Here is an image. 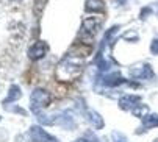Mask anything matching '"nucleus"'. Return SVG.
<instances>
[{"instance_id":"1","label":"nucleus","mask_w":158,"mask_h":142,"mask_svg":"<svg viewBox=\"0 0 158 142\" xmlns=\"http://www.w3.org/2000/svg\"><path fill=\"white\" fill-rule=\"evenodd\" d=\"M83 64L78 58L69 55L66 56L56 67V78L60 81H74L81 74Z\"/></svg>"},{"instance_id":"2","label":"nucleus","mask_w":158,"mask_h":142,"mask_svg":"<svg viewBox=\"0 0 158 142\" xmlns=\"http://www.w3.org/2000/svg\"><path fill=\"white\" fill-rule=\"evenodd\" d=\"M52 102V94L47 89L36 87L30 95V109L33 112H41V109L47 108Z\"/></svg>"},{"instance_id":"3","label":"nucleus","mask_w":158,"mask_h":142,"mask_svg":"<svg viewBox=\"0 0 158 142\" xmlns=\"http://www.w3.org/2000/svg\"><path fill=\"white\" fill-rule=\"evenodd\" d=\"M28 136L31 139V142H60L55 136L49 134L46 130L39 125H33L28 131Z\"/></svg>"},{"instance_id":"4","label":"nucleus","mask_w":158,"mask_h":142,"mask_svg":"<svg viewBox=\"0 0 158 142\" xmlns=\"http://www.w3.org/2000/svg\"><path fill=\"white\" fill-rule=\"evenodd\" d=\"M100 27H102V19H99V17H86L81 23V33L89 36V38H93L99 33Z\"/></svg>"},{"instance_id":"5","label":"nucleus","mask_w":158,"mask_h":142,"mask_svg":"<svg viewBox=\"0 0 158 142\" xmlns=\"http://www.w3.org/2000/svg\"><path fill=\"white\" fill-rule=\"evenodd\" d=\"M47 52H49V45L44 41H38L28 49V58L33 61H38V59H42L46 56Z\"/></svg>"},{"instance_id":"6","label":"nucleus","mask_w":158,"mask_h":142,"mask_svg":"<svg viewBox=\"0 0 158 142\" xmlns=\"http://www.w3.org/2000/svg\"><path fill=\"white\" fill-rule=\"evenodd\" d=\"M130 75L138 80H147V78L153 77V72L149 64H135L130 69Z\"/></svg>"},{"instance_id":"7","label":"nucleus","mask_w":158,"mask_h":142,"mask_svg":"<svg viewBox=\"0 0 158 142\" xmlns=\"http://www.w3.org/2000/svg\"><path fill=\"white\" fill-rule=\"evenodd\" d=\"M119 108L124 109V111H133L135 108H136L139 103H141V97L139 95H135V94H125V95H122L119 99Z\"/></svg>"},{"instance_id":"8","label":"nucleus","mask_w":158,"mask_h":142,"mask_svg":"<svg viewBox=\"0 0 158 142\" xmlns=\"http://www.w3.org/2000/svg\"><path fill=\"white\" fill-rule=\"evenodd\" d=\"M100 83L103 86H110V87H114V86H121V84H125L127 80L119 74V72H113V74H106L100 78Z\"/></svg>"},{"instance_id":"9","label":"nucleus","mask_w":158,"mask_h":142,"mask_svg":"<svg viewBox=\"0 0 158 142\" xmlns=\"http://www.w3.org/2000/svg\"><path fill=\"white\" fill-rule=\"evenodd\" d=\"M86 116H88V122L91 124L96 130L103 128V125H105L103 117H102L97 111H94V109H86Z\"/></svg>"},{"instance_id":"10","label":"nucleus","mask_w":158,"mask_h":142,"mask_svg":"<svg viewBox=\"0 0 158 142\" xmlns=\"http://www.w3.org/2000/svg\"><path fill=\"white\" fill-rule=\"evenodd\" d=\"M85 10L88 13H102L105 10V3L103 0H86Z\"/></svg>"},{"instance_id":"11","label":"nucleus","mask_w":158,"mask_h":142,"mask_svg":"<svg viewBox=\"0 0 158 142\" xmlns=\"http://www.w3.org/2000/svg\"><path fill=\"white\" fill-rule=\"evenodd\" d=\"M20 97H22V91H20V87H19L17 84H13V86L10 87V91H8V95H6V99L3 100V105L13 103V102L19 100Z\"/></svg>"},{"instance_id":"12","label":"nucleus","mask_w":158,"mask_h":142,"mask_svg":"<svg viewBox=\"0 0 158 142\" xmlns=\"http://www.w3.org/2000/svg\"><path fill=\"white\" fill-rule=\"evenodd\" d=\"M143 125H144V128L158 127V114H149V116H146L144 120H143Z\"/></svg>"},{"instance_id":"13","label":"nucleus","mask_w":158,"mask_h":142,"mask_svg":"<svg viewBox=\"0 0 158 142\" xmlns=\"http://www.w3.org/2000/svg\"><path fill=\"white\" fill-rule=\"evenodd\" d=\"M146 112H147V106H146V105H144L143 108H141V105H138L136 108L133 109V114H135V116H138V117H139V116L143 117V114H146Z\"/></svg>"},{"instance_id":"14","label":"nucleus","mask_w":158,"mask_h":142,"mask_svg":"<svg viewBox=\"0 0 158 142\" xmlns=\"http://www.w3.org/2000/svg\"><path fill=\"white\" fill-rule=\"evenodd\" d=\"M150 50L153 55H158V39H153L152 44H150Z\"/></svg>"},{"instance_id":"15","label":"nucleus","mask_w":158,"mask_h":142,"mask_svg":"<svg viewBox=\"0 0 158 142\" xmlns=\"http://www.w3.org/2000/svg\"><path fill=\"white\" fill-rule=\"evenodd\" d=\"M74 142H99V140H96V139H88V137H80V139L74 140Z\"/></svg>"},{"instance_id":"16","label":"nucleus","mask_w":158,"mask_h":142,"mask_svg":"<svg viewBox=\"0 0 158 142\" xmlns=\"http://www.w3.org/2000/svg\"><path fill=\"white\" fill-rule=\"evenodd\" d=\"M113 136H114V139H116V142H125V139H124V136H121V134H113Z\"/></svg>"},{"instance_id":"17","label":"nucleus","mask_w":158,"mask_h":142,"mask_svg":"<svg viewBox=\"0 0 158 142\" xmlns=\"http://www.w3.org/2000/svg\"><path fill=\"white\" fill-rule=\"evenodd\" d=\"M14 2H19V0H14Z\"/></svg>"},{"instance_id":"18","label":"nucleus","mask_w":158,"mask_h":142,"mask_svg":"<svg viewBox=\"0 0 158 142\" xmlns=\"http://www.w3.org/2000/svg\"><path fill=\"white\" fill-rule=\"evenodd\" d=\"M155 142H158V139H156V140H155Z\"/></svg>"},{"instance_id":"19","label":"nucleus","mask_w":158,"mask_h":142,"mask_svg":"<svg viewBox=\"0 0 158 142\" xmlns=\"http://www.w3.org/2000/svg\"><path fill=\"white\" fill-rule=\"evenodd\" d=\"M0 119H2V117H0Z\"/></svg>"}]
</instances>
